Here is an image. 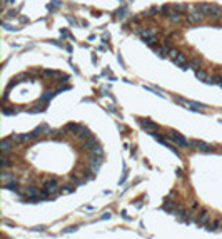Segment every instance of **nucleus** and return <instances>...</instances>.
Here are the masks:
<instances>
[{
	"instance_id": "nucleus-1",
	"label": "nucleus",
	"mask_w": 222,
	"mask_h": 239,
	"mask_svg": "<svg viewBox=\"0 0 222 239\" xmlns=\"http://www.w3.org/2000/svg\"><path fill=\"white\" fill-rule=\"evenodd\" d=\"M197 10L202 12L204 15H209V17H214V19H217V17L221 15L222 9L219 5H216V4H197Z\"/></svg>"
},
{
	"instance_id": "nucleus-2",
	"label": "nucleus",
	"mask_w": 222,
	"mask_h": 239,
	"mask_svg": "<svg viewBox=\"0 0 222 239\" xmlns=\"http://www.w3.org/2000/svg\"><path fill=\"white\" fill-rule=\"evenodd\" d=\"M169 139H171L172 142L179 144V146H182V147H187V146H189V140H187L184 135H181L179 132H171V134H169Z\"/></svg>"
},
{
	"instance_id": "nucleus-3",
	"label": "nucleus",
	"mask_w": 222,
	"mask_h": 239,
	"mask_svg": "<svg viewBox=\"0 0 222 239\" xmlns=\"http://www.w3.org/2000/svg\"><path fill=\"white\" fill-rule=\"evenodd\" d=\"M172 60H174V64H176V65H179V67L181 69H184V70H186V69H189V65H191V64L187 62V57H186V54H177V57L176 59H172Z\"/></svg>"
},
{
	"instance_id": "nucleus-4",
	"label": "nucleus",
	"mask_w": 222,
	"mask_h": 239,
	"mask_svg": "<svg viewBox=\"0 0 222 239\" xmlns=\"http://www.w3.org/2000/svg\"><path fill=\"white\" fill-rule=\"evenodd\" d=\"M44 189H45L49 194H55V192L59 191L57 181H55V179H49V181H45V184H44Z\"/></svg>"
},
{
	"instance_id": "nucleus-5",
	"label": "nucleus",
	"mask_w": 222,
	"mask_h": 239,
	"mask_svg": "<svg viewBox=\"0 0 222 239\" xmlns=\"http://www.w3.org/2000/svg\"><path fill=\"white\" fill-rule=\"evenodd\" d=\"M192 146H196L199 151H204V152H212V147L209 146V144H206V142H202V140H191Z\"/></svg>"
},
{
	"instance_id": "nucleus-6",
	"label": "nucleus",
	"mask_w": 222,
	"mask_h": 239,
	"mask_svg": "<svg viewBox=\"0 0 222 239\" xmlns=\"http://www.w3.org/2000/svg\"><path fill=\"white\" fill-rule=\"evenodd\" d=\"M102 156H90V159H89V164L92 166V169L94 171H97L99 167L102 166Z\"/></svg>"
},
{
	"instance_id": "nucleus-7",
	"label": "nucleus",
	"mask_w": 222,
	"mask_h": 239,
	"mask_svg": "<svg viewBox=\"0 0 222 239\" xmlns=\"http://www.w3.org/2000/svg\"><path fill=\"white\" fill-rule=\"evenodd\" d=\"M139 122H140V125H142L144 129H147L149 132H155V130H157V125H155L154 122H150L149 119H139Z\"/></svg>"
},
{
	"instance_id": "nucleus-8",
	"label": "nucleus",
	"mask_w": 222,
	"mask_h": 239,
	"mask_svg": "<svg viewBox=\"0 0 222 239\" xmlns=\"http://www.w3.org/2000/svg\"><path fill=\"white\" fill-rule=\"evenodd\" d=\"M207 221H209V211L204 209V211H202V213L196 218V223L199 224V226H204V224H207Z\"/></svg>"
},
{
	"instance_id": "nucleus-9",
	"label": "nucleus",
	"mask_w": 222,
	"mask_h": 239,
	"mask_svg": "<svg viewBox=\"0 0 222 239\" xmlns=\"http://www.w3.org/2000/svg\"><path fill=\"white\" fill-rule=\"evenodd\" d=\"M139 35L144 39V40H147V39H152V37H155V32L150 30V29H140L139 30Z\"/></svg>"
},
{
	"instance_id": "nucleus-10",
	"label": "nucleus",
	"mask_w": 222,
	"mask_h": 239,
	"mask_svg": "<svg viewBox=\"0 0 222 239\" xmlns=\"http://www.w3.org/2000/svg\"><path fill=\"white\" fill-rule=\"evenodd\" d=\"M196 75H197V79H201V80H204V82H207V84H212V77H209L202 69H197L196 70Z\"/></svg>"
},
{
	"instance_id": "nucleus-11",
	"label": "nucleus",
	"mask_w": 222,
	"mask_h": 239,
	"mask_svg": "<svg viewBox=\"0 0 222 239\" xmlns=\"http://www.w3.org/2000/svg\"><path fill=\"white\" fill-rule=\"evenodd\" d=\"M10 139L12 140H17V142H24V140L32 139V132H30V134H14Z\"/></svg>"
},
{
	"instance_id": "nucleus-12",
	"label": "nucleus",
	"mask_w": 222,
	"mask_h": 239,
	"mask_svg": "<svg viewBox=\"0 0 222 239\" xmlns=\"http://www.w3.org/2000/svg\"><path fill=\"white\" fill-rule=\"evenodd\" d=\"M187 19H189V20L191 22H201L202 19H204V14H202V12H192V14H189V17H187Z\"/></svg>"
},
{
	"instance_id": "nucleus-13",
	"label": "nucleus",
	"mask_w": 222,
	"mask_h": 239,
	"mask_svg": "<svg viewBox=\"0 0 222 239\" xmlns=\"http://www.w3.org/2000/svg\"><path fill=\"white\" fill-rule=\"evenodd\" d=\"M25 192H27V196H29V197H39V196H40L39 189H37V187H34V186H29Z\"/></svg>"
},
{
	"instance_id": "nucleus-14",
	"label": "nucleus",
	"mask_w": 222,
	"mask_h": 239,
	"mask_svg": "<svg viewBox=\"0 0 222 239\" xmlns=\"http://www.w3.org/2000/svg\"><path fill=\"white\" fill-rule=\"evenodd\" d=\"M9 151H10V142H9V139H4L2 140V152H4V156H7Z\"/></svg>"
},
{
	"instance_id": "nucleus-15",
	"label": "nucleus",
	"mask_w": 222,
	"mask_h": 239,
	"mask_svg": "<svg viewBox=\"0 0 222 239\" xmlns=\"http://www.w3.org/2000/svg\"><path fill=\"white\" fill-rule=\"evenodd\" d=\"M90 151H92V154H95V156H102V154H104L102 147L99 146V144H95V146H94L92 149H90Z\"/></svg>"
},
{
	"instance_id": "nucleus-16",
	"label": "nucleus",
	"mask_w": 222,
	"mask_h": 239,
	"mask_svg": "<svg viewBox=\"0 0 222 239\" xmlns=\"http://www.w3.org/2000/svg\"><path fill=\"white\" fill-rule=\"evenodd\" d=\"M5 189H9V191H17L19 189V186H17V182H5Z\"/></svg>"
},
{
	"instance_id": "nucleus-17",
	"label": "nucleus",
	"mask_w": 222,
	"mask_h": 239,
	"mask_svg": "<svg viewBox=\"0 0 222 239\" xmlns=\"http://www.w3.org/2000/svg\"><path fill=\"white\" fill-rule=\"evenodd\" d=\"M219 226H221V221H219V219H216L212 224H209V229H211V231H216V229H219Z\"/></svg>"
},
{
	"instance_id": "nucleus-18",
	"label": "nucleus",
	"mask_w": 222,
	"mask_h": 239,
	"mask_svg": "<svg viewBox=\"0 0 222 239\" xmlns=\"http://www.w3.org/2000/svg\"><path fill=\"white\" fill-rule=\"evenodd\" d=\"M181 19H182V17L179 15L177 12H172V14H171V20H174V22H181Z\"/></svg>"
},
{
	"instance_id": "nucleus-19",
	"label": "nucleus",
	"mask_w": 222,
	"mask_h": 239,
	"mask_svg": "<svg viewBox=\"0 0 222 239\" xmlns=\"http://www.w3.org/2000/svg\"><path fill=\"white\" fill-rule=\"evenodd\" d=\"M52 95H55V94L52 92V90H49V92H45L44 95H42V100H49V99L52 97Z\"/></svg>"
},
{
	"instance_id": "nucleus-20",
	"label": "nucleus",
	"mask_w": 222,
	"mask_h": 239,
	"mask_svg": "<svg viewBox=\"0 0 222 239\" xmlns=\"http://www.w3.org/2000/svg\"><path fill=\"white\" fill-rule=\"evenodd\" d=\"M191 65H192V69H199V65H201V60H199V59H194V60H192L191 62Z\"/></svg>"
},
{
	"instance_id": "nucleus-21",
	"label": "nucleus",
	"mask_w": 222,
	"mask_h": 239,
	"mask_svg": "<svg viewBox=\"0 0 222 239\" xmlns=\"http://www.w3.org/2000/svg\"><path fill=\"white\" fill-rule=\"evenodd\" d=\"M174 9H177V10L184 12V10H187V5H186V4H177V5H174Z\"/></svg>"
},
{
	"instance_id": "nucleus-22",
	"label": "nucleus",
	"mask_w": 222,
	"mask_h": 239,
	"mask_svg": "<svg viewBox=\"0 0 222 239\" xmlns=\"http://www.w3.org/2000/svg\"><path fill=\"white\" fill-rule=\"evenodd\" d=\"M2 179H4V181H10V179H12V181H14V176H10V174H9V172H4V174H2Z\"/></svg>"
},
{
	"instance_id": "nucleus-23",
	"label": "nucleus",
	"mask_w": 222,
	"mask_h": 239,
	"mask_svg": "<svg viewBox=\"0 0 222 239\" xmlns=\"http://www.w3.org/2000/svg\"><path fill=\"white\" fill-rule=\"evenodd\" d=\"M74 191H75V189H74V186H64V189H62V192H74Z\"/></svg>"
},
{
	"instance_id": "nucleus-24",
	"label": "nucleus",
	"mask_w": 222,
	"mask_h": 239,
	"mask_svg": "<svg viewBox=\"0 0 222 239\" xmlns=\"http://www.w3.org/2000/svg\"><path fill=\"white\" fill-rule=\"evenodd\" d=\"M77 229H79L77 226H72V228H67V229H64L62 233H64V234H67V233H75Z\"/></svg>"
},
{
	"instance_id": "nucleus-25",
	"label": "nucleus",
	"mask_w": 222,
	"mask_h": 239,
	"mask_svg": "<svg viewBox=\"0 0 222 239\" xmlns=\"http://www.w3.org/2000/svg\"><path fill=\"white\" fill-rule=\"evenodd\" d=\"M177 54H179V50H176V49H171V50H169V55H171V59H176V57H177Z\"/></svg>"
},
{
	"instance_id": "nucleus-26",
	"label": "nucleus",
	"mask_w": 222,
	"mask_h": 239,
	"mask_svg": "<svg viewBox=\"0 0 222 239\" xmlns=\"http://www.w3.org/2000/svg\"><path fill=\"white\" fill-rule=\"evenodd\" d=\"M2 166H4V167H9V166H10V162H9L7 156H4V157H2Z\"/></svg>"
},
{
	"instance_id": "nucleus-27",
	"label": "nucleus",
	"mask_w": 222,
	"mask_h": 239,
	"mask_svg": "<svg viewBox=\"0 0 222 239\" xmlns=\"http://www.w3.org/2000/svg\"><path fill=\"white\" fill-rule=\"evenodd\" d=\"M4 114L9 115V114H17V109H4Z\"/></svg>"
},
{
	"instance_id": "nucleus-28",
	"label": "nucleus",
	"mask_w": 222,
	"mask_h": 239,
	"mask_svg": "<svg viewBox=\"0 0 222 239\" xmlns=\"http://www.w3.org/2000/svg\"><path fill=\"white\" fill-rule=\"evenodd\" d=\"M117 17H119V19H124V17H125V10H119V12H117Z\"/></svg>"
},
{
	"instance_id": "nucleus-29",
	"label": "nucleus",
	"mask_w": 222,
	"mask_h": 239,
	"mask_svg": "<svg viewBox=\"0 0 222 239\" xmlns=\"http://www.w3.org/2000/svg\"><path fill=\"white\" fill-rule=\"evenodd\" d=\"M110 216H112V214H110V213H105V214H104V216H102V219H110Z\"/></svg>"
},
{
	"instance_id": "nucleus-30",
	"label": "nucleus",
	"mask_w": 222,
	"mask_h": 239,
	"mask_svg": "<svg viewBox=\"0 0 222 239\" xmlns=\"http://www.w3.org/2000/svg\"><path fill=\"white\" fill-rule=\"evenodd\" d=\"M34 231H45V226H40V228H34Z\"/></svg>"
},
{
	"instance_id": "nucleus-31",
	"label": "nucleus",
	"mask_w": 222,
	"mask_h": 239,
	"mask_svg": "<svg viewBox=\"0 0 222 239\" xmlns=\"http://www.w3.org/2000/svg\"><path fill=\"white\" fill-rule=\"evenodd\" d=\"M5 2H9V4H12V2H15V0H5Z\"/></svg>"
}]
</instances>
